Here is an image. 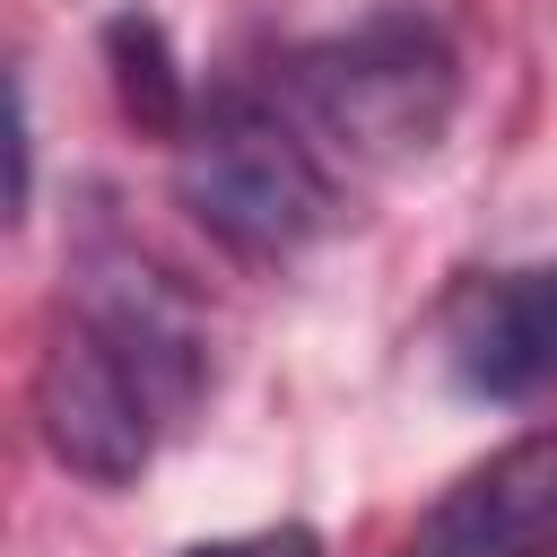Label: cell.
<instances>
[{
	"label": "cell",
	"mask_w": 557,
	"mask_h": 557,
	"mask_svg": "<svg viewBox=\"0 0 557 557\" xmlns=\"http://www.w3.org/2000/svg\"><path fill=\"white\" fill-rule=\"evenodd\" d=\"M174 191H183L191 226L209 244H226L235 261H296L331 226L322 157L296 139L287 113H270L244 87H226L191 113V131L174 139Z\"/></svg>",
	"instance_id": "cell-1"
},
{
	"label": "cell",
	"mask_w": 557,
	"mask_h": 557,
	"mask_svg": "<svg viewBox=\"0 0 557 557\" xmlns=\"http://www.w3.org/2000/svg\"><path fill=\"white\" fill-rule=\"evenodd\" d=\"M305 113L366 165H409L444 139L461 104V61L426 9H374L287 61Z\"/></svg>",
	"instance_id": "cell-2"
},
{
	"label": "cell",
	"mask_w": 557,
	"mask_h": 557,
	"mask_svg": "<svg viewBox=\"0 0 557 557\" xmlns=\"http://www.w3.org/2000/svg\"><path fill=\"white\" fill-rule=\"evenodd\" d=\"M26 409H35V435L61 470H78L87 487H131L157 453V392L148 374L122 357L113 331H96L78 305L52 322L35 374H26Z\"/></svg>",
	"instance_id": "cell-3"
},
{
	"label": "cell",
	"mask_w": 557,
	"mask_h": 557,
	"mask_svg": "<svg viewBox=\"0 0 557 557\" xmlns=\"http://www.w3.org/2000/svg\"><path fill=\"white\" fill-rule=\"evenodd\" d=\"M409 557H557V426L461 470L409 531Z\"/></svg>",
	"instance_id": "cell-4"
},
{
	"label": "cell",
	"mask_w": 557,
	"mask_h": 557,
	"mask_svg": "<svg viewBox=\"0 0 557 557\" xmlns=\"http://www.w3.org/2000/svg\"><path fill=\"white\" fill-rule=\"evenodd\" d=\"M444 357L470 400H540L557 383V261L461 287L444 322Z\"/></svg>",
	"instance_id": "cell-5"
},
{
	"label": "cell",
	"mask_w": 557,
	"mask_h": 557,
	"mask_svg": "<svg viewBox=\"0 0 557 557\" xmlns=\"http://www.w3.org/2000/svg\"><path fill=\"white\" fill-rule=\"evenodd\" d=\"M70 305H78L96 331L122 339V357L148 374L157 409L200 400V383H209V331H200V313L174 296V278H157L139 252L104 244V252L78 270V296H70Z\"/></svg>",
	"instance_id": "cell-6"
},
{
	"label": "cell",
	"mask_w": 557,
	"mask_h": 557,
	"mask_svg": "<svg viewBox=\"0 0 557 557\" xmlns=\"http://www.w3.org/2000/svg\"><path fill=\"white\" fill-rule=\"evenodd\" d=\"M104 61H113V96H122V113L139 122V131H165V139H183L191 131V87H183V70H174V44H165V26L148 17V9H122L113 26H104Z\"/></svg>",
	"instance_id": "cell-7"
},
{
	"label": "cell",
	"mask_w": 557,
	"mask_h": 557,
	"mask_svg": "<svg viewBox=\"0 0 557 557\" xmlns=\"http://www.w3.org/2000/svg\"><path fill=\"white\" fill-rule=\"evenodd\" d=\"M183 557H322V540L305 522H261V531H226V540H200Z\"/></svg>",
	"instance_id": "cell-8"
}]
</instances>
